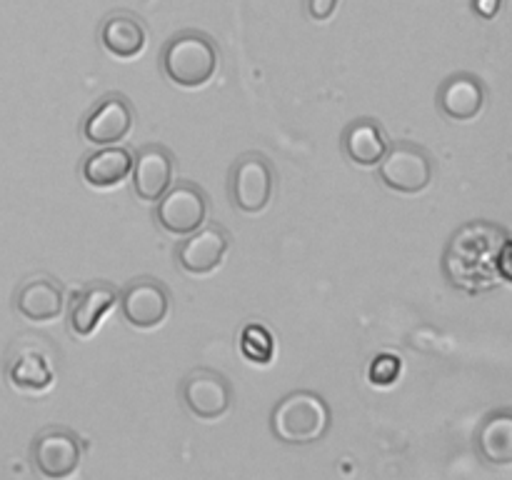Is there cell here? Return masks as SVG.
<instances>
[{
  "label": "cell",
  "mask_w": 512,
  "mask_h": 480,
  "mask_svg": "<svg viewBox=\"0 0 512 480\" xmlns=\"http://www.w3.org/2000/svg\"><path fill=\"white\" fill-rule=\"evenodd\" d=\"M165 78L180 88H203L218 73L220 53L215 40L200 30H183L173 35L160 55Z\"/></svg>",
  "instance_id": "6da1fadb"
},
{
  "label": "cell",
  "mask_w": 512,
  "mask_h": 480,
  "mask_svg": "<svg viewBox=\"0 0 512 480\" xmlns=\"http://www.w3.org/2000/svg\"><path fill=\"white\" fill-rule=\"evenodd\" d=\"M330 428V410L325 400L313 390H295L270 413V430L280 443L310 445L325 438Z\"/></svg>",
  "instance_id": "7a4b0ae2"
},
{
  "label": "cell",
  "mask_w": 512,
  "mask_h": 480,
  "mask_svg": "<svg viewBox=\"0 0 512 480\" xmlns=\"http://www.w3.org/2000/svg\"><path fill=\"white\" fill-rule=\"evenodd\" d=\"M433 170L435 165L428 150L410 140L390 143L388 153L378 163V173L385 188L403 195L423 193L433 180Z\"/></svg>",
  "instance_id": "3957f363"
},
{
  "label": "cell",
  "mask_w": 512,
  "mask_h": 480,
  "mask_svg": "<svg viewBox=\"0 0 512 480\" xmlns=\"http://www.w3.org/2000/svg\"><path fill=\"white\" fill-rule=\"evenodd\" d=\"M208 218V195L190 180L170 183V188L155 200V220L170 235H188Z\"/></svg>",
  "instance_id": "277c9868"
},
{
  "label": "cell",
  "mask_w": 512,
  "mask_h": 480,
  "mask_svg": "<svg viewBox=\"0 0 512 480\" xmlns=\"http://www.w3.org/2000/svg\"><path fill=\"white\" fill-rule=\"evenodd\" d=\"M275 188V170L263 153H243L230 168V200L243 213L268 208Z\"/></svg>",
  "instance_id": "5b68a950"
},
{
  "label": "cell",
  "mask_w": 512,
  "mask_h": 480,
  "mask_svg": "<svg viewBox=\"0 0 512 480\" xmlns=\"http://www.w3.org/2000/svg\"><path fill=\"white\" fill-rule=\"evenodd\" d=\"M30 458L43 478L63 480L78 470L80 460H83V445L73 430L45 428L33 438Z\"/></svg>",
  "instance_id": "8992f818"
},
{
  "label": "cell",
  "mask_w": 512,
  "mask_h": 480,
  "mask_svg": "<svg viewBox=\"0 0 512 480\" xmlns=\"http://www.w3.org/2000/svg\"><path fill=\"white\" fill-rule=\"evenodd\" d=\"M118 303L123 318L140 330L158 328L170 313L168 288L158 278H148V275L130 280L123 293H118Z\"/></svg>",
  "instance_id": "52a82bcc"
},
{
  "label": "cell",
  "mask_w": 512,
  "mask_h": 480,
  "mask_svg": "<svg viewBox=\"0 0 512 480\" xmlns=\"http://www.w3.org/2000/svg\"><path fill=\"white\" fill-rule=\"evenodd\" d=\"M183 403L198 420H218L233 405V385L218 370L195 368L183 380Z\"/></svg>",
  "instance_id": "ba28073f"
},
{
  "label": "cell",
  "mask_w": 512,
  "mask_h": 480,
  "mask_svg": "<svg viewBox=\"0 0 512 480\" xmlns=\"http://www.w3.org/2000/svg\"><path fill=\"white\" fill-rule=\"evenodd\" d=\"M135 110L123 93H105L83 120V138L93 145H115L133 130Z\"/></svg>",
  "instance_id": "9c48e42d"
},
{
  "label": "cell",
  "mask_w": 512,
  "mask_h": 480,
  "mask_svg": "<svg viewBox=\"0 0 512 480\" xmlns=\"http://www.w3.org/2000/svg\"><path fill=\"white\" fill-rule=\"evenodd\" d=\"M175 258L178 265L190 275H208L223 263L225 253L230 248V233L218 223L200 225L193 233L183 235Z\"/></svg>",
  "instance_id": "30bf717a"
},
{
  "label": "cell",
  "mask_w": 512,
  "mask_h": 480,
  "mask_svg": "<svg viewBox=\"0 0 512 480\" xmlns=\"http://www.w3.org/2000/svg\"><path fill=\"white\" fill-rule=\"evenodd\" d=\"M173 153L165 145L150 143L133 158V193L145 203H155L173 183Z\"/></svg>",
  "instance_id": "8fae6325"
},
{
  "label": "cell",
  "mask_w": 512,
  "mask_h": 480,
  "mask_svg": "<svg viewBox=\"0 0 512 480\" xmlns=\"http://www.w3.org/2000/svg\"><path fill=\"white\" fill-rule=\"evenodd\" d=\"M65 308V290L53 275H30L15 293V310L25 320L48 323L55 320Z\"/></svg>",
  "instance_id": "7c38bea8"
},
{
  "label": "cell",
  "mask_w": 512,
  "mask_h": 480,
  "mask_svg": "<svg viewBox=\"0 0 512 480\" xmlns=\"http://www.w3.org/2000/svg\"><path fill=\"white\" fill-rule=\"evenodd\" d=\"M118 303V290L105 280H93L73 293L68 305V325L78 338H88L98 328L100 318Z\"/></svg>",
  "instance_id": "4fadbf2b"
},
{
  "label": "cell",
  "mask_w": 512,
  "mask_h": 480,
  "mask_svg": "<svg viewBox=\"0 0 512 480\" xmlns=\"http://www.w3.org/2000/svg\"><path fill=\"white\" fill-rule=\"evenodd\" d=\"M485 105V85L473 73H453L438 90V108L445 118L468 123Z\"/></svg>",
  "instance_id": "5bb4252c"
},
{
  "label": "cell",
  "mask_w": 512,
  "mask_h": 480,
  "mask_svg": "<svg viewBox=\"0 0 512 480\" xmlns=\"http://www.w3.org/2000/svg\"><path fill=\"white\" fill-rule=\"evenodd\" d=\"M8 380L20 390L50 388L55 383V363L38 343H20L8 360Z\"/></svg>",
  "instance_id": "9a60e30c"
},
{
  "label": "cell",
  "mask_w": 512,
  "mask_h": 480,
  "mask_svg": "<svg viewBox=\"0 0 512 480\" xmlns=\"http://www.w3.org/2000/svg\"><path fill=\"white\" fill-rule=\"evenodd\" d=\"M390 140L385 135L383 125L375 118H358L345 128L343 133V153L350 163L373 168L388 153Z\"/></svg>",
  "instance_id": "2e32d148"
},
{
  "label": "cell",
  "mask_w": 512,
  "mask_h": 480,
  "mask_svg": "<svg viewBox=\"0 0 512 480\" xmlns=\"http://www.w3.org/2000/svg\"><path fill=\"white\" fill-rule=\"evenodd\" d=\"M100 43L115 58L133 60L143 53L148 33H145V25L140 23L138 15L118 10V13H110L105 18L103 28H100Z\"/></svg>",
  "instance_id": "e0dca14e"
},
{
  "label": "cell",
  "mask_w": 512,
  "mask_h": 480,
  "mask_svg": "<svg viewBox=\"0 0 512 480\" xmlns=\"http://www.w3.org/2000/svg\"><path fill=\"white\" fill-rule=\"evenodd\" d=\"M83 178L93 188H115L130 178L133 170V153L118 145H103L83 160Z\"/></svg>",
  "instance_id": "ac0fdd59"
},
{
  "label": "cell",
  "mask_w": 512,
  "mask_h": 480,
  "mask_svg": "<svg viewBox=\"0 0 512 480\" xmlns=\"http://www.w3.org/2000/svg\"><path fill=\"white\" fill-rule=\"evenodd\" d=\"M478 450L495 465L512 463V413L508 408L495 410L478 430Z\"/></svg>",
  "instance_id": "d6986e66"
},
{
  "label": "cell",
  "mask_w": 512,
  "mask_h": 480,
  "mask_svg": "<svg viewBox=\"0 0 512 480\" xmlns=\"http://www.w3.org/2000/svg\"><path fill=\"white\" fill-rule=\"evenodd\" d=\"M240 350L250 363L268 365L275 355V338L263 323L245 325L240 333Z\"/></svg>",
  "instance_id": "ffe728a7"
},
{
  "label": "cell",
  "mask_w": 512,
  "mask_h": 480,
  "mask_svg": "<svg viewBox=\"0 0 512 480\" xmlns=\"http://www.w3.org/2000/svg\"><path fill=\"white\" fill-rule=\"evenodd\" d=\"M400 358L393 353H380L378 358L373 360V365H370L368 370V378L370 383L375 385H393L395 380H398L400 375Z\"/></svg>",
  "instance_id": "44dd1931"
},
{
  "label": "cell",
  "mask_w": 512,
  "mask_h": 480,
  "mask_svg": "<svg viewBox=\"0 0 512 480\" xmlns=\"http://www.w3.org/2000/svg\"><path fill=\"white\" fill-rule=\"evenodd\" d=\"M338 3L340 0H305V15L310 20L323 23V20L333 18V13L338 10Z\"/></svg>",
  "instance_id": "7402d4cb"
},
{
  "label": "cell",
  "mask_w": 512,
  "mask_h": 480,
  "mask_svg": "<svg viewBox=\"0 0 512 480\" xmlns=\"http://www.w3.org/2000/svg\"><path fill=\"white\" fill-rule=\"evenodd\" d=\"M473 5L483 18H493L500 10V5H503V0H473Z\"/></svg>",
  "instance_id": "603a6c76"
}]
</instances>
